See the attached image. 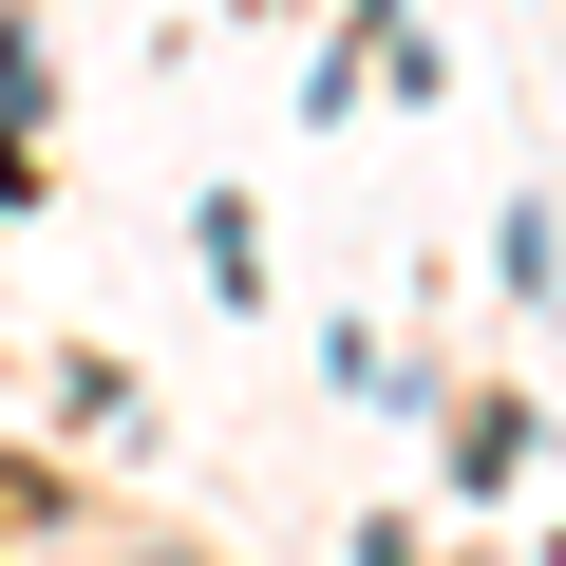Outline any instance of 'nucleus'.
<instances>
[{"instance_id":"3","label":"nucleus","mask_w":566,"mask_h":566,"mask_svg":"<svg viewBox=\"0 0 566 566\" xmlns=\"http://www.w3.org/2000/svg\"><path fill=\"white\" fill-rule=\"evenodd\" d=\"M57 510H76V491H57L39 453H0V547H20V528H57Z\"/></svg>"},{"instance_id":"1","label":"nucleus","mask_w":566,"mask_h":566,"mask_svg":"<svg viewBox=\"0 0 566 566\" xmlns=\"http://www.w3.org/2000/svg\"><path fill=\"white\" fill-rule=\"evenodd\" d=\"M39 133H57V76H39V20H0V208H39Z\"/></svg>"},{"instance_id":"2","label":"nucleus","mask_w":566,"mask_h":566,"mask_svg":"<svg viewBox=\"0 0 566 566\" xmlns=\"http://www.w3.org/2000/svg\"><path fill=\"white\" fill-rule=\"evenodd\" d=\"M434 453H453V491L491 510V491L528 472V397H510V378H491V397H453V416H434Z\"/></svg>"}]
</instances>
